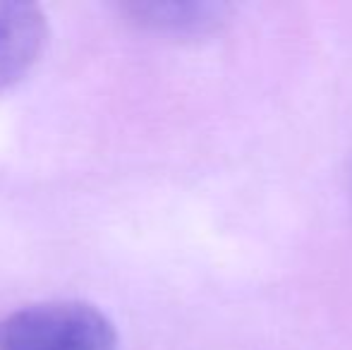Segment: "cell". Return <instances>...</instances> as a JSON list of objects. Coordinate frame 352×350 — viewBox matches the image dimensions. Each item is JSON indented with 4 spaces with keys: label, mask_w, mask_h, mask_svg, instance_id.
Instances as JSON below:
<instances>
[{
    "label": "cell",
    "mask_w": 352,
    "mask_h": 350,
    "mask_svg": "<svg viewBox=\"0 0 352 350\" xmlns=\"http://www.w3.org/2000/svg\"><path fill=\"white\" fill-rule=\"evenodd\" d=\"M0 350H118V336L94 305L36 303L0 322Z\"/></svg>",
    "instance_id": "6da1fadb"
},
{
    "label": "cell",
    "mask_w": 352,
    "mask_h": 350,
    "mask_svg": "<svg viewBox=\"0 0 352 350\" xmlns=\"http://www.w3.org/2000/svg\"><path fill=\"white\" fill-rule=\"evenodd\" d=\"M46 19L32 3L0 0V89L17 82L38 61Z\"/></svg>",
    "instance_id": "7a4b0ae2"
},
{
    "label": "cell",
    "mask_w": 352,
    "mask_h": 350,
    "mask_svg": "<svg viewBox=\"0 0 352 350\" xmlns=\"http://www.w3.org/2000/svg\"><path fill=\"white\" fill-rule=\"evenodd\" d=\"M127 12L166 32H201L218 22L223 8L209 3H132Z\"/></svg>",
    "instance_id": "3957f363"
}]
</instances>
